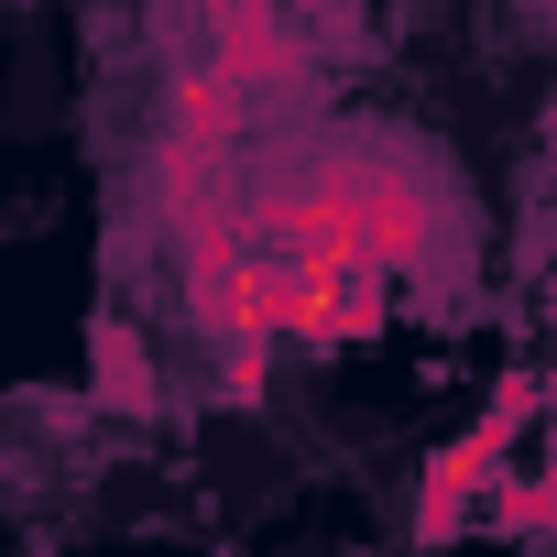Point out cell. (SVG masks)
<instances>
[{
  "label": "cell",
  "instance_id": "9",
  "mask_svg": "<svg viewBox=\"0 0 557 557\" xmlns=\"http://www.w3.org/2000/svg\"><path fill=\"white\" fill-rule=\"evenodd\" d=\"M197 12H208V0H197Z\"/></svg>",
  "mask_w": 557,
  "mask_h": 557
},
{
  "label": "cell",
  "instance_id": "1",
  "mask_svg": "<svg viewBox=\"0 0 557 557\" xmlns=\"http://www.w3.org/2000/svg\"><path fill=\"white\" fill-rule=\"evenodd\" d=\"M329 175H339V197H350V240H361V273H383V285H448L459 273V197H448V175H426L416 153H394V143H329L318 153Z\"/></svg>",
  "mask_w": 557,
  "mask_h": 557
},
{
  "label": "cell",
  "instance_id": "8",
  "mask_svg": "<svg viewBox=\"0 0 557 557\" xmlns=\"http://www.w3.org/2000/svg\"><path fill=\"white\" fill-rule=\"evenodd\" d=\"M546 153H557V99H546Z\"/></svg>",
  "mask_w": 557,
  "mask_h": 557
},
{
  "label": "cell",
  "instance_id": "7",
  "mask_svg": "<svg viewBox=\"0 0 557 557\" xmlns=\"http://www.w3.org/2000/svg\"><path fill=\"white\" fill-rule=\"evenodd\" d=\"M262 372H273V339H230V350H219V394H230V405H251Z\"/></svg>",
  "mask_w": 557,
  "mask_h": 557
},
{
  "label": "cell",
  "instance_id": "2",
  "mask_svg": "<svg viewBox=\"0 0 557 557\" xmlns=\"http://www.w3.org/2000/svg\"><path fill=\"white\" fill-rule=\"evenodd\" d=\"M546 405H557V394H546V372H503V383H492V416L426 459V481H416V513H405V535H416L426 557H437V546H459V535L492 513V492H503V459H513V426H524V416H546Z\"/></svg>",
  "mask_w": 557,
  "mask_h": 557
},
{
  "label": "cell",
  "instance_id": "3",
  "mask_svg": "<svg viewBox=\"0 0 557 557\" xmlns=\"http://www.w3.org/2000/svg\"><path fill=\"white\" fill-rule=\"evenodd\" d=\"M208 66L273 121L296 110L307 77H318V45L296 34V0H208Z\"/></svg>",
  "mask_w": 557,
  "mask_h": 557
},
{
  "label": "cell",
  "instance_id": "4",
  "mask_svg": "<svg viewBox=\"0 0 557 557\" xmlns=\"http://www.w3.org/2000/svg\"><path fill=\"white\" fill-rule=\"evenodd\" d=\"M251 273H262V240L240 219V197H219L208 219L175 230V296H186V329L197 339H240V307H251Z\"/></svg>",
  "mask_w": 557,
  "mask_h": 557
},
{
  "label": "cell",
  "instance_id": "5",
  "mask_svg": "<svg viewBox=\"0 0 557 557\" xmlns=\"http://www.w3.org/2000/svg\"><path fill=\"white\" fill-rule=\"evenodd\" d=\"M88 405H110V416H164V383H153V350L110 318V329H88Z\"/></svg>",
  "mask_w": 557,
  "mask_h": 557
},
{
  "label": "cell",
  "instance_id": "6",
  "mask_svg": "<svg viewBox=\"0 0 557 557\" xmlns=\"http://www.w3.org/2000/svg\"><path fill=\"white\" fill-rule=\"evenodd\" d=\"M481 524H503V535H557V470H546V481L503 470V492H492V513H481Z\"/></svg>",
  "mask_w": 557,
  "mask_h": 557
},
{
  "label": "cell",
  "instance_id": "10",
  "mask_svg": "<svg viewBox=\"0 0 557 557\" xmlns=\"http://www.w3.org/2000/svg\"><path fill=\"white\" fill-rule=\"evenodd\" d=\"M219 557H230V546H219Z\"/></svg>",
  "mask_w": 557,
  "mask_h": 557
}]
</instances>
